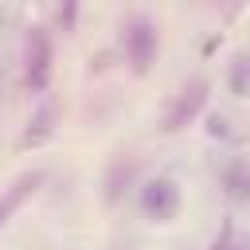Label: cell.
Returning <instances> with one entry per match:
<instances>
[{
	"instance_id": "52a82bcc",
	"label": "cell",
	"mask_w": 250,
	"mask_h": 250,
	"mask_svg": "<svg viewBox=\"0 0 250 250\" xmlns=\"http://www.w3.org/2000/svg\"><path fill=\"white\" fill-rule=\"evenodd\" d=\"M51 117H55V109H51V105H43V109L31 117L27 133H23V145H39L43 137H51Z\"/></svg>"
},
{
	"instance_id": "ba28073f",
	"label": "cell",
	"mask_w": 250,
	"mask_h": 250,
	"mask_svg": "<svg viewBox=\"0 0 250 250\" xmlns=\"http://www.w3.org/2000/svg\"><path fill=\"white\" fill-rule=\"evenodd\" d=\"M215 250H234V246H230V238H223V242H215Z\"/></svg>"
},
{
	"instance_id": "277c9868",
	"label": "cell",
	"mask_w": 250,
	"mask_h": 250,
	"mask_svg": "<svg viewBox=\"0 0 250 250\" xmlns=\"http://www.w3.org/2000/svg\"><path fill=\"white\" fill-rule=\"evenodd\" d=\"M207 102V82H191L176 102H172V109H168V117H164V129L168 133H176V129H184L195 113H199V105Z\"/></svg>"
},
{
	"instance_id": "3957f363",
	"label": "cell",
	"mask_w": 250,
	"mask_h": 250,
	"mask_svg": "<svg viewBox=\"0 0 250 250\" xmlns=\"http://www.w3.org/2000/svg\"><path fill=\"white\" fill-rule=\"evenodd\" d=\"M51 78V39L47 27H31L27 31V90L43 94Z\"/></svg>"
},
{
	"instance_id": "7a4b0ae2",
	"label": "cell",
	"mask_w": 250,
	"mask_h": 250,
	"mask_svg": "<svg viewBox=\"0 0 250 250\" xmlns=\"http://www.w3.org/2000/svg\"><path fill=\"white\" fill-rule=\"evenodd\" d=\"M125 55L137 70H148V62L156 59V23L148 16H133L125 23Z\"/></svg>"
},
{
	"instance_id": "6da1fadb",
	"label": "cell",
	"mask_w": 250,
	"mask_h": 250,
	"mask_svg": "<svg viewBox=\"0 0 250 250\" xmlns=\"http://www.w3.org/2000/svg\"><path fill=\"white\" fill-rule=\"evenodd\" d=\"M137 207L148 223H172L184 207V191L172 176H148L137 188Z\"/></svg>"
},
{
	"instance_id": "8992f818",
	"label": "cell",
	"mask_w": 250,
	"mask_h": 250,
	"mask_svg": "<svg viewBox=\"0 0 250 250\" xmlns=\"http://www.w3.org/2000/svg\"><path fill=\"white\" fill-rule=\"evenodd\" d=\"M227 86L234 98H250V55H238L230 62V74H227Z\"/></svg>"
},
{
	"instance_id": "5b68a950",
	"label": "cell",
	"mask_w": 250,
	"mask_h": 250,
	"mask_svg": "<svg viewBox=\"0 0 250 250\" xmlns=\"http://www.w3.org/2000/svg\"><path fill=\"white\" fill-rule=\"evenodd\" d=\"M39 180H43L39 172H27V176H20V180H16V184H12L8 191H4V199H0V227H4L8 219H12V211H16L20 203H23V195H27V191H31V188H35Z\"/></svg>"
}]
</instances>
